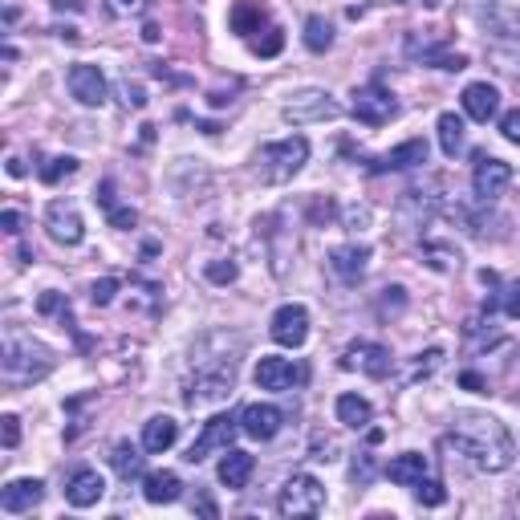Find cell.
<instances>
[{"label": "cell", "mask_w": 520, "mask_h": 520, "mask_svg": "<svg viewBox=\"0 0 520 520\" xmlns=\"http://www.w3.org/2000/svg\"><path fill=\"white\" fill-rule=\"evenodd\" d=\"M0 224H5L9 236H17L21 232V212H5V216H0Z\"/></svg>", "instance_id": "40"}, {"label": "cell", "mask_w": 520, "mask_h": 520, "mask_svg": "<svg viewBox=\"0 0 520 520\" xmlns=\"http://www.w3.org/2000/svg\"><path fill=\"white\" fill-rule=\"evenodd\" d=\"M342 366L346 370H362L370 378H386L390 370H395V358H390V350L378 346V342H354V346H346Z\"/></svg>", "instance_id": "10"}, {"label": "cell", "mask_w": 520, "mask_h": 520, "mask_svg": "<svg viewBox=\"0 0 520 520\" xmlns=\"http://www.w3.org/2000/svg\"><path fill=\"white\" fill-rule=\"evenodd\" d=\"M500 309H504V317L520 321V281H508V285H504V293H500Z\"/></svg>", "instance_id": "31"}, {"label": "cell", "mask_w": 520, "mask_h": 520, "mask_svg": "<svg viewBox=\"0 0 520 520\" xmlns=\"http://www.w3.org/2000/svg\"><path fill=\"white\" fill-rule=\"evenodd\" d=\"M309 159V139L293 135V139H281V143H265L256 151V171L265 183H289Z\"/></svg>", "instance_id": "3"}, {"label": "cell", "mask_w": 520, "mask_h": 520, "mask_svg": "<svg viewBox=\"0 0 520 520\" xmlns=\"http://www.w3.org/2000/svg\"><path fill=\"white\" fill-rule=\"evenodd\" d=\"M460 102H464L468 118H476V122H492L500 114V90L492 82H472Z\"/></svg>", "instance_id": "17"}, {"label": "cell", "mask_w": 520, "mask_h": 520, "mask_svg": "<svg viewBox=\"0 0 520 520\" xmlns=\"http://www.w3.org/2000/svg\"><path fill=\"white\" fill-rule=\"evenodd\" d=\"M200 512H208V516H216V504H212L208 496H200Z\"/></svg>", "instance_id": "42"}, {"label": "cell", "mask_w": 520, "mask_h": 520, "mask_svg": "<svg viewBox=\"0 0 520 520\" xmlns=\"http://www.w3.org/2000/svg\"><path fill=\"white\" fill-rule=\"evenodd\" d=\"M70 94H74L82 106H102V102H106V94H110L106 74L98 70V65H90V61L70 65Z\"/></svg>", "instance_id": "12"}, {"label": "cell", "mask_w": 520, "mask_h": 520, "mask_svg": "<svg viewBox=\"0 0 520 520\" xmlns=\"http://www.w3.org/2000/svg\"><path fill=\"white\" fill-rule=\"evenodd\" d=\"M338 423H346V427H354V431H362V427H370V419H374V407H370V399H362V395H338Z\"/></svg>", "instance_id": "25"}, {"label": "cell", "mask_w": 520, "mask_h": 520, "mask_svg": "<svg viewBox=\"0 0 520 520\" xmlns=\"http://www.w3.org/2000/svg\"><path fill=\"white\" fill-rule=\"evenodd\" d=\"M265 17H269V13H265V5H260V0H236L232 13H228V25H232V33L252 37V33H260Z\"/></svg>", "instance_id": "23"}, {"label": "cell", "mask_w": 520, "mask_h": 520, "mask_svg": "<svg viewBox=\"0 0 520 520\" xmlns=\"http://www.w3.org/2000/svg\"><path fill=\"white\" fill-rule=\"evenodd\" d=\"M464 386H468V390H480V395H484V390H488V382H484L480 374H472V370L464 374Z\"/></svg>", "instance_id": "41"}, {"label": "cell", "mask_w": 520, "mask_h": 520, "mask_svg": "<svg viewBox=\"0 0 520 520\" xmlns=\"http://www.w3.org/2000/svg\"><path fill=\"white\" fill-rule=\"evenodd\" d=\"M110 464H114V472L122 476V480H135V476H143V455H139V447L135 443H114V451H110Z\"/></svg>", "instance_id": "27"}, {"label": "cell", "mask_w": 520, "mask_h": 520, "mask_svg": "<svg viewBox=\"0 0 520 520\" xmlns=\"http://www.w3.org/2000/svg\"><path fill=\"white\" fill-rule=\"evenodd\" d=\"M386 476L395 480L399 488H415L419 480H427V455H419V451H403V455H395V460L386 464Z\"/></svg>", "instance_id": "20"}, {"label": "cell", "mask_w": 520, "mask_h": 520, "mask_svg": "<svg viewBox=\"0 0 520 520\" xmlns=\"http://www.w3.org/2000/svg\"><path fill=\"white\" fill-rule=\"evenodd\" d=\"M45 228H49V236H53L57 244H65V248L82 244V236H86V224H82V216H78V208H74L70 200H53V204L45 208Z\"/></svg>", "instance_id": "9"}, {"label": "cell", "mask_w": 520, "mask_h": 520, "mask_svg": "<svg viewBox=\"0 0 520 520\" xmlns=\"http://www.w3.org/2000/svg\"><path fill=\"white\" fill-rule=\"evenodd\" d=\"M350 480H354V484H370V480H374V460H370L366 451H362L358 460H354V468H350Z\"/></svg>", "instance_id": "36"}, {"label": "cell", "mask_w": 520, "mask_h": 520, "mask_svg": "<svg viewBox=\"0 0 520 520\" xmlns=\"http://www.w3.org/2000/svg\"><path fill=\"white\" fill-rule=\"evenodd\" d=\"M175 439H179V423H175L171 415H151V419L143 423V451H147V455L171 451Z\"/></svg>", "instance_id": "19"}, {"label": "cell", "mask_w": 520, "mask_h": 520, "mask_svg": "<svg viewBox=\"0 0 520 520\" xmlns=\"http://www.w3.org/2000/svg\"><path fill=\"white\" fill-rule=\"evenodd\" d=\"M508 183H512V167H508L504 159H492V155H484V159L476 163V171H472V187H476V195H480L484 204L500 200Z\"/></svg>", "instance_id": "13"}, {"label": "cell", "mask_w": 520, "mask_h": 520, "mask_svg": "<svg viewBox=\"0 0 520 520\" xmlns=\"http://www.w3.org/2000/svg\"><path fill=\"white\" fill-rule=\"evenodd\" d=\"M305 45L313 49V53H325L334 45V29H330V21L325 17H309L305 21Z\"/></svg>", "instance_id": "28"}, {"label": "cell", "mask_w": 520, "mask_h": 520, "mask_svg": "<svg viewBox=\"0 0 520 520\" xmlns=\"http://www.w3.org/2000/svg\"><path fill=\"white\" fill-rule=\"evenodd\" d=\"M74 171H78V159H74V155H57V159H49V163L41 167V183L53 187V183H61V179H70Z\"/></svg>", "instance_id": "29"}, {"label": "cell", "mask_w": 520, "mask_h": 520, "mask_svg": "<svg viewBox=\"0 0 520 520\" xmlns=\"http://www.w3.org/2000/svg\"><path fill=\"white\" fill-rule=\"evenodd\" d=\"M106 216H110V224H114V228H122V232H126V228H135V224H139V216H135V208H110Z\"/></svg>", "instance_id": "37"}, {"label": "cell", "mask_w": 520, "mask_h": 520, "mask_svg": "<svg viewBox=\"0 0 520 520\" xmlns=\"http://www.w3.org/2000/svg\"><path fill=\"white\" fill-rule=\"evenodd\" d=\"M354 118L358 122H366V126H382V122H390L399 114V102H395V94L390 90H382L378 82H370V86H358L354 90Z\"/></svg>", "instance_id": "8"}, {"label": "cell", "mask_w": 520, "mask_h": 520, "mask_svg": "<svg viewBox=\"0 0 520 520\" xmlns=\"http://www.w3.org/2000/svg\"><path fill=\"white\" fill-rule=\"evenodd\" d=\"M102 496H106V480L94 468H78L70 480H65V500H70L74 508H94Z\"/></svg>", "instance_id": "16"}, {"label": "cell", "mask_w": 520, "mask_h": 520, "mask_svg": "<svg viewBox=\"0 0 520 520\" xmlns=\"http://www.w3.org/2000/svg\"><path fill=\"white\" fill-rule=\"evenodd\" d=\"M281 114H285V122H293V126H309V122L338 118L342 106H338L330 94H325V90H297V94H289V102L281 106Z\"/></svg>", "instance_id": "5"}, {"label": "cell", "mask_w": 520, "mask_h": 520, "mask_svg": "<svg viewBox=\"0 0 520 520\" xmlns=\"http://www.w3.org/2000/svg\"><path fill=\"white\" fill-rule=\"evenodd\" d=\"M512 512H516V516H520V492H516V496H512Z\"/></svg>", "instance_id": "43"}, {"label": "cell", "mask_w": 520, "mask_h": 520, "mask_svg": "<svg viewBox=\"0 0 520 520\" xmlns=\"http://www.w3.org/2000/svg\"><path fill=\"white\" fill-rule=\"evenodd\" d=\"M122 102H126V106H135V110H139V106H147L143 86H130V82H126V86H122Z\"/></svg>", "instance_id": "39"}, {"label": "cell", "mask_w": 520, "mask_h": 520, "mask_svg": "<svg viewBox=\"0 0 520 520\" xmlns=\"http://www.w3.org/2000/svg\"><path fill=\"white\" fill-rule=\"evenodd\" d=\"M204 273H208V281H216V285H232V281H236V265H232V260H228V265H224V260H216V265H208Z\"/></svg>", "instance_id": "35"}, {"label": "cell", "mask_w": 520, "mask_h": 520, "mask_svg": "<svg viewBox=\"0 0 520 520\" xmlns=\"http://www.w3.org/2000/svg\"><path fill=\"white\" fill-rule=\"evenodd\" d=\"M114 293H118V281H114V277H102V281H94L90 301H94V305H110V301H114Z\"/></svg>", "instance_id": "33"}, {"label": "cell", "mask_w": 520, "mask_h": 520, "mask_svg": "<svg viewBox=\"0 0 520 520\" xmlns=\"http://www.w3.org/2000/svg\"><path fill=\"white\" fill-rule=\"evenodd\" d=\"M236 431H240V419H232V415H212V419L204 423L200 439L187 447L183 460H187V464H204L212 451H228V443H232Z\"/></svg>", "instance_id": "6"}, {"label": "cell", "mask_w": 520, "mask_h": 520, "mask_svg": "<svg viewBox=\"0 0 520 520\" xmlns=\"http://www.w3.org/2000/svg\"><path fill=\"white\" fill-rule=\"evenodd\" d=\"M366 256H370L366 248H358V244H342V248H334V252H330V269H334L342 281H350V285H354V281L366 273Z\"/></svg>", "instance_id": "21"}, {"label": "cell", "mask_w": 520, "mask_h": 520, "mask_svg": "<svg viewBox=\"0 0 520 520\" xmlns=\"http://www.w3.org/2000/svg\"><path fill=\"white\" fill-rule=\"evenodd\" d=\"M321 508H325V488H321L317 476L297 472V476L285 480V488L277 496V512L281 516H317Z\"/></svg>", "instance_id": "4"}, {"label": "cell", "mask_w": 520, "mask_h": 520, "mask_svg": "<svg viewBox=\"0 0 520 520\" xmlns=\"http://www.w3.org/2000/svg\"><path fill=\"white\" fill-rule=\"evenodd\" d=\"M427 163V143L423 139H407L399 143L395 151H386L378 167H390V171H411V167H423Z\"/></svg>", "instance_id": "24"}, {"label": "cell", "mask_w": 520, "mask_h": 520, "mask_svg": "<svg viewBox=\"0 0 520 520\" xmlns=\"http://www.w3.org/2000/svg\"><path fill=\"white\" fill-rule=\"evenodd\" d=\"M269 334H273L277 346H285V350H301L305 338H309V309L297 305V301L281 305V309L273 313V321H269Z\"/></svg>", "instance_id": "7"}, {"label": "cell", "mask_w": 520, "mask_h": 520, "mask_svg": "<svg viewBox=\"0 0 520 520\" xmlns=\"http://www.w3.org/2000/svg\"><path fill=\"white\" fill-rule=\"evenodd\" d=\"M53 350L41 346L37 338L29 334H9L5 338V358H0V374H5L9 386H29V382H41L49 370H53Z\"/></svg>", "instance_id": "2"}, {"label": "cell", "mask_w": 520, "mask_h": 520, "mask_svg": "<svg viewBox=\"0 0 520 520\" xmlns=\"http://www.w3.org/2000/svg\"><path fill=\"white\" fill-rule=\"evenodd\" d=\"M252 468H256V460H252L248 451H240V447H228V451H224V460H220V468H216V476H220V484H224V488L240 492V488H248V480H252Z\"/></svg>", "instance_id": "18"}, {"label": "cell", "mask_w": 520, "mask_h": 520, "mask_svg": "<svg viewBox=\"0 0 520 520\" xmlns=\"http://www.w3.org/2000/svg\"><path fill=\"white\" fill-rule=\"evenodd\" d=\"M415 500H419L423 508H439V504L447 500V488L435 484V480H419V484H415Z\"/></svg>", "instance_id": "30"}, {"label": "cell", "mask_w": 520, "mask_h": 520, "mask_svg": "<svg viewBox=\"0 0 520 520\" xmlns=\"http://www.w3.org/2000/svg\"><path fill=\"white\" fill-rule=\"evenodd\" d=\"M281 423H285V415H281L277 407H269V403H248V407L240 411V431H244L248 439H260V443L277 439Z\"/></svg>", "instance_id": "14"}, {"label": "cell", "mask_w": 520, "mask_h": 520, "mask_svg": "<svg viewBox=\"0 0 520 520\" xmlns=\"http://www.w3.org/2000/svg\"><path fill=\"white\" fill-rule=\"evenodd\" d=\"M435 130H439V147H443L447 159H455V155L464 151V118H460V114H451V110L439 114V126H435Z\"/></svg>", "instance_id": "26"}, {"label": "cell", "mask_w": 520, "mask_h": 520, "mask_svg": "<svg viewBox=\"0 0 520 520\" xmlns=\"http://www.w3.org/2000/svg\"><path fill=\"white\" fill-rule=\"evenodd\" d=\"M281 45H285V33H281V29H269L265 41H256V45H252V53H260V57H277Z\"/></svg>", "instance_id": "32"}, {"label": "cell", "mask_w": 520, "mask_h": 520, "mask_svg": "<svg viewBox=\"0 0 520 520\" xmlns=\"http://www.w3.org/2000/svg\"><path fill=\"white\" fill-rule=\"evenodd\" d=\"M500 135H504L508 143H516V147H520V106H516V110H508V114L500 118Z\"/></svg>", "instance_id": "34"}, {"label": "cell", "mask_w": 520, "mask_h": 520, "mask_svg": "<svg viewBox=\"0 0 520 520\" xmlns=\"http://www.w3.org/2000/svg\"><path fill=\"white\" fill-rule=\"evenodd\" d=\"M256 386L260 390H277V395H281V390H293L301 378H305V370L301 366H293L289 358H277V354H265V358H260L256 362Z\"/></svg>", "instance_id": "11"}, {"label": "cell", "mask_w": 520, "mask_h": 520, "mask_svg": "<svg viewBox=\"0 0 520 520\" xmlns=\"http://www.w3.org/2000/svg\"><path fill=\"white\" fill-rule=\"evenodd\" d=\"M143 496L147 504H175L183 496V480L175 472H151L143 476Z\"/></svg>", "instance_id": "22"}, {"label": "cell", "mask_w": 520, "mask_h": 520, "mask_svg": "<svg viewBox=\"0 0 520 520\" xmlns=\"http://www.w3.org/2000/svg\"><path fill=\"white\" fill-rule=\"evenodd\" d=\"M443 443L455 447L480 472H508L516 460V443H512L508 427L484 411H460L451 419V435Z\"/></svg>", "instance_id": "1"}, {"label": "cell", "mask_w": 520, "mask_h": 520, "mask_svg": "<svg viewBox=\"0 0 520 520\" xmlns=\"http://www.w3.org/2000/svg\"><path fill=\"white\" fill-rule=\"evenodd\" d=\"M0 431H5V447H17V443H21V419H17V415L0 419Z\"/></svg>", "instance_id": "38"}, {"label": "cell", "mask_w": 520, "mask_h": 520, "mask_svg": "<svg viewBox=\"0 0 520 520\" xmlns=\"http://www.w3.org/2000/svg\"><path fill=\"white\" fill-rule=\"evenodd\" d=\"M45 500V484L33 480V476H21V480H9L5 488H0V508H5L9 516H21V512H33L37 504Z\"/></svg>", "instance_id": "15"}]
</instances>
